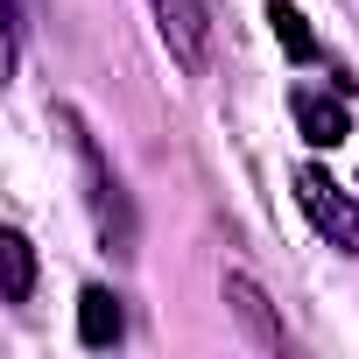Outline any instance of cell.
Segmentation results:
<instances>
[{
  "label": "cell",
  "instance_id": "5b68a950",
  "mask_svg": "<svg viewBox=\"0 0 359 359\" xmlns=\"http://www.w3.org/2000/svg\"><path fill=\"white\" fill-rule=\"evenodd\" d=\"M296 127L317 141V148H331V141H345V127H352V113L338 106V99H324V92H310V85H296Z\"/></svg>",
  "mask_w": 359,
  "mask_h": 359
},
{
  "label": "cell",
  "instance_id": "7a4b0ae2",
  "mask_svg": "<svg viewBox=\"0 0 359 359\" xmlns=\"http://www.w3.org/2000/svg\"><path fill=\"white\" fill-rule=\"evenodd\" d=\"M296 205L310 212L317 240H331L338 254H359V205H352V198L331 184L317 162H303V169H296Z\"/></svg>",
  "mask_w": 359,
  "mask_h": 359
},
{
  "label": "cell",
  "instance_id": "9c48e42d",
  "mask_svg": "<svg viewBox=\"0 0 359 359\" xmlns=\"http://www.w3.org/2000/svg\"><path fill=\"white\" fill-rule=\"evenodd\" d=\"M22 50H29V0H8V71H22Z\"/></svg>",
  "mask_w": 359,
  "mask_h": 359
},
{
  "label": "cell",
  "instance_id": "6da1fadb",
  "mask_svg": "<svg viewBox=\"0 0 359 359\" xmlns=\"http://www.w3.org/2000/svg\"><path fill=\"white\" fill-rule=\"evenodd\" d=\"M64 134H71V155H78V176H85V212H92V233L106 254H134L141 226H134V198L120 184V169L106 162L99 134L85 127V113H64Z\"/></svg>",
  "mask_w": 359,
  "mask_h": 359
},
{
  "label": "cell",
  "instance_id": "52a82bcc",
  "mask_svg": "<svg viewBox=\"0 0 359 359\" xmlns=\"http://www.w3.org/2000/svg\"><path fill=\"white\" fill-rule=\"evenodd\" d=\"M0 275H8V289H0L8 303H29V296H36V254H29V240H22L15 226L0 233Z\"/></svg>",
  "mask_w": 359,
  "mask_h": 359
},
{
  "label": "cell",
  "instance_id": "277c9868",
  "mask_svg": "<svg viewBox=\"0 0 359 359\" xmlns=\"http://www.w3.org/2000/svg\"><path fill=\"white\" fill-rule=\"evenodd\" d=\"M226 310L247 324V338H254L261 352H289V331H282V317L268 310V296H261V282H254V275H240V268L226 275Z\"/></svg>",
  "mask_w": 359,
  "mask_h": 359
},
{
  "label": "cell",
  "instance_id": "3957f363",
  "mask_svg": "<svg viewBox=\"0 0 359 359\" xmlns=\"http://www.w3.org/2000/svg\"><path fill=\"white\" fill-rule=\"evenodd\" d=\"M148 8H155L162 50L184 71H205V57H212V0H148Z\"/></svg>",
  "mask_w": 359,
  "mask_h": 359
},
{
  "label": "cell",
  "instance_id": "ba28073f",
  "mask_svg": "<svg viewBox=\"0 0 359 359\" xmlns=\"http://www.w3.org/2000/svg\"><path fill=\"white\" fill-rule=\"evenodd\" d=\"M268 22H275V36H282L296 57H317V43H310V29H303V15H296V8H282V0H275V8H268Z\"/></svg>",
  "mask_w": 359,
  "mask_h": 359
},
{
  "label": "cell",
  "instance_id": "8992f818",
  "mask_svg": "<svg viewBox=\"0 0 359 359\" xmlns=\"http://www.w3.org/2000/svg\"><path fill=\"white\" fill-rule=\"evenodd\" d=\"M120 331H127V317H120V296H113V289H85V296H78V338L99 352V345H113Z\"/></svg>",
  "mask_w": 359,
  "mask_h": 359
}]
</instances>
